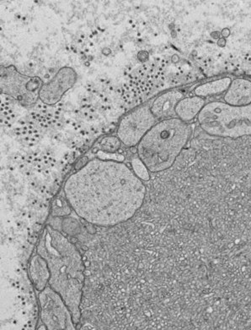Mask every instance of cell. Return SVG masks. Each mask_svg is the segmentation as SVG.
<instances>
[{"instance_id":"4","label":"cell","mask_w":251,"mask_h":330,"mask_svg":"<svg viewBox=\"0 0 251 330\" xmlns=\"http://www.w3.org/2000/svg\"><path fill=\"white\" fill-rule=\"evenodd\" d=\"M204 132L223 138H240L251 135V104L232 107L223 102L205 105L197 116Z\"/></svg>"},{"instance_id":"16","label":"cell","mask_w":251,"mask_h":330,"mask_svg":"<svg viewBox=\"0 0 251 330\" xmlns=\"http://www.w3.org/2000/svg\"><path fill=\"white\" fill-rule=\"evenodd\" d=\"M37 330H48L47 328L45 327V325L42 324V322L40 321L39 324L37 325Z\"/></svg>"},{"instance_id":"1","label":"cell","mask_w":251,"mask_h":330,"mask_svg":"<svg viewBox=\"0 0 251 330\" xmlns=\"http://www.w3.org/2000/svg\"><path fill=\"white\" fill-rule=\"evenodd\" d=\"M63 192L78 217L94 226L112 228L137 215L147 187L123 162L96 158L67 179Z\"/></svg>"},{"instance_id":"13","label":"cell","mask_w":251,"mask_h":330,"mask_svg":"<svg viewBox=\"0 0 251 330\" xmlns=\"http://www.w3.org/2000/svg\"><path fill=\"white\" fill-rule=\"evenodd\" d=\"M72 208L64 197H59L54 201L52 209V215L54 218H62L67 216L71 214Z\"/></svg>"},{"instance_id":"12","label":"cell","mask_w":251,"mask_h":330,"mask_svg":"<svg viewBox=\"0 0 251 330\" xmlns=\"http://www.w3.org/2000/svg\"><path fill=\"white\" fill-rule=\"evenodd\" d=\"M231 83L232 80L229 77H224L212 82H206L195 88L194 90L195 96L204 99L206 97L218 95L224 92L226 93Z\"/></svg>"},{"instance_id":"6","label":"cell","mask_w":251,"mask_h":330,"mask_svg":"<svg viewBox=\"0 0 251 330\" xmlns=\"http://www.w3.org/2000/svg\"><path fill=\"white\" fill-rule=\"evenodd\" d=\"M40 321L48 330H76L72 313L59 294L48 286L38 295Z\"/></svg>"},{"instance_id":"2","label":"cell","mask_w":251,"mask_h":330,"mask_svg":"<svg viewBox=\"0 0 251 330\" xmlns=\"http://www.w3.org/2000/svg\"><path fill=\"white\" fill-rule=\"evenodd\" d=\"M37 254L50 269L49 287L59 294L72 313L73 321L81 319L85 267L80 251L65 234L50 224L45 227L37 245Z\"/></svg>"},{"instance_id":"3","label":"cell","mask_w":251,"mask_h":330,"mask_svg":"<svg viewBox=\"0 0 251 330\" xmlns=\"http://www.w3.org/2000/svg\"><path fill=\"white\" fill-rule=\"evenodd\" d=\"M190 133V124L177 117L160 120L137 144V157L152 174L166 172L182 155Z\"/></svg>"},{"instance_id":"8","label":"cell","mask_w":251,"mask_h":330,"mask_svg":"<svg viewBox=\"0 0 251 330\" xmlns=\"http://www.w3.org/2000/svg\"><path fill=\"white\" fill-rule=\"evenodd\" d=\"M182 99H184L183 93L177 90L170 91L160 94L153 99L151 111L159 121L175 118L176 116V105Z\"/></svg>"},{"instance_id":"15","label":"cell","mask_w":251,"mask_h":330,"mask_svg":"<svg viewBox=\"0 0 251 330\" xmlns=\"http://www.w3.org/2000/svg\"><path fill=\"white\" fill-rule=\"evenodd\" d=\"M122 146V141L118 136H107L101 141L100 147L102 152L116 153Z\"/></svg>"},{"instance_id":"7","label":"cell","mask_w":251,"mask_h":330,"mask_svg":"<svg viewBox=\"0 0 251 330\" xmlns=\"http://www.w3.org/2000/svg\"><path fill=\"white\" fill-rule=\"evenodd\" d=\"M76 81L77 75L73 68H61L53 79L42 86L39 91L40 99L45 105H56L73 88Z\"/></svg>"},{"instance_id":"10","label":"cell","mask_w":251,"mask_h":330,"mask_svg":"<svg viewBox=\"0 0 251 330\" xmlns=\"http://www.w3.org/2000/svg\"><path fill=\"white\" fill-rule=\"evenodd\" d=\"M29 276L34 286L39 292H42L49 286L50 269L47 261L39 254H36L31 258L29 265Z\"/></svg>"},{"instance_id":"5","label":"cell","mask_w":251,"mask_h":330,"mask_svg":"<svg viewBox=\"0 0 251 330\" xmlns=\"http://www.w3.org/2000/svg\"><path fill=\"white\" fill-rule=\"evenodd\" d=\"M153 99L134 108L123 116L118 128V137L126 147L137 146L142 137L159 122L151 111Z\"/></svg>"},{"instance_id":"11","label":"cell","mask_w":251,"mask_h":330,"mask_svg":"<svg viewBox=\"0 0 251 330\" xmlns=\"http://www.w3.org/2000/svg\"><path fill=\"white\" fill-rule=\"evenodd\" d=\"M205 105L203 98L197 96L184 98L176 105V117L188 123L198 116Z\"/></svg>"},{"instance_id":"9","label":"cell","mask_w":251,"mask_h":330,"mask_svg":"<svg viewBox=\"0 0 251 330\" xmlns=\"http://www.w3.org/2000/svg\"><path fill=\"white\" fill-rule=\"evenodd\" d=\"M223 100L232 107H244L251 104V82L249 80L235 79L226 91Z\"/></svg>"},{"instance_id":"14","label":"cell","mask_w":251,"mask_h":330,"mask_svg":"<svg viewBox=\"0 0 251 330\" xmlns=\"http://www.w3.org/2000/svg\"><path fill=\"white\" fill-rule=\"evenodd\" d=\"M131 167L134 174L137 175V178H139L141 181H145V182L150 181V172L148 171L145 164L142 163V160L138 157L131 159Z\"/></svg>"}]
</instances>
